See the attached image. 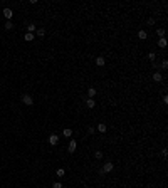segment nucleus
I'll return each mask as SVG.
<instances>
[{
  "label": "nucleus",
  "mask_w": 168,
  "mask_h": 188,
  "mask_svg": "<svg viewBox=\"0 0 168 188\" xmlns=\"http://www.w3.org/2000/svg\"><path fill=\"white\" fill-rule=\"evenodd\" d=\"M5 29H7V30H12V29H14L12 20H7V22H5Z\"/></svg>",
  "instance_id": "f3484780"
},
{
  "label": "nucleus",
  "mask_w": 168,
  "mask_h": 188,
  "mask_svg": "<svg viewBox=\"0 0 168 188\" xmlns=\"http://www.w3.org/2000/svg\"><path fill=\"white\" fill-rule=\"evenodd\" d=\"M52 188H62V183H61V181H56V183H52Z\"/></svg>",
  "instance_id": "5701e85b"
},
{
  "label": "nucleus",
  "mask_w": 168,
  "mask_h": 188,
  "mask_svg": "<svg viewBox=\"0 0 168 188\" xmlns=\"http://www.w3.org/2000/svg\"><path fill=\"white\" fill-rule=\"evenodd\" d=\"M138 37H140L141 40H145V39H146V37H148V32H146V30H145V29H143V30H140V32H138Z\"/></svg>",
  "instance_id": "1a4fd4ad"
},
{
  "label": "nucleus",
  "mask_w": 168,
  "mask_h": 188,
  "mask_svg": "<svg viewBox=\"0 0 168 188\" xmlns=\"http://www.w3.org/2000/svg\"><path fill=\"white\" fill-rule=\"evenodd\" d=\"M47 141H49V144H51V146H56V144L59 143V134H49Z\"/></svg>",
  "instance_id": "7ed1b4c3"
},
{
  "label": "nucleus",
  "mask_w": 168,
  "mask_h": 188,
  "mask_svg": "<svg viewBox=\"0 0 168 188\" xmlns=\"http://www.w3.org/2000/svg\"><path fill=\"white\" fill-rule=\"evenodd\" d=\"M148 25H155V19H153V17H151V19H148Z\"/></svg>",
  "instance_id": "393cba45"
},
{
  "label": "nucleus",
  "mask_w": 168,
  "mask_h": 188,
  "mask_svg": "<svg viewBox=\"0 0 168 188\" xmlns=\"http://www.w3.org/2000/svg\"><path fill=\"white\" fill-rule=\"evenodd\" d=\"M20 101L24 104H27V106H32L34 104V97L30 96V94H22V96H20Z\"/></svg>",
  "instance_id": "f03ea898"
},
{
  "label": "nucleus",
  "mask_w": 168,
  "mask_h": 188,
  "mask_svg": "<svg viewBox=\"0 0 168 188\" xmlns=\"http://www.w3.org/2000/svg\"><path fill=\"white\" fill-rule=\"evenodd\" d=\"M86 106H88V108H94V106H96V103H94V99H91V97H89L88 101H86Z\"/></svg>",
  "instance_id": "ddd939ff"
},
{
  "label": "nucleus",
  "mask_w": 168,
  "mask_h": 188,
  "mask_svg": "<svg viewBox=\"0 0 168 188\" xmlns=\"http://www.w3.org/2000/svg\"><path fill=\"white\" fill-rule=\"evenodd\" d=\"M153 81H155V82H161V81H163V76H161V72L156 71L155 74H153Z\"/></svg>",
  "instance_id": "0eeeda50"
},
{
  "label": "nucleus",
  "mask_w": 168,
  "mask_h": 188,
  "mask_svg": "<svg viewBox=\"0 0 168 188\" xmlns=\"http://www.w3.org/2000/svg\"><path fill=\"white\" fill-rule=\"evenodd\" d=\"M62 134H64V138H71V136H72V129L66 128L64 131H62Z\"/></svg>",
  "instance_id": "f8f14e48"
},
{
  "label": "nucleus",
  "mask_w": 168,
  "mask_h": 188,
  "mask_svg": "<svg viewBox=\"0 0 168 188\" xmlns=\"http://www.w3.org/2000/svg\"><path fill=\"white\" fill-rule=\"evenodd\" d=\"M94 131H96V128H94V126H89V128H88V133H89V134H92Z\"/></svg>",
  "instance_id": "b1692460"
},
{
  "label": "nucleus",
  "mask_w": 168,
  "mask_h": 188,
  "mask_svg": "<svg viewBox=\"0 0 168 188\" xmlns=\"http://www.w3.org/2000/svg\"><path fill=\"white\" fill-rule=\"evenodd\" d=\"M106 129H108V128H106V124H104V123L98 124V131H99V133H106Z\"/></svg>",
  "instance_id": "9b49d317"
},
{
  "label": "nucleus",
  "mask_w": 168,
  "mask_h": 188,
  "mask_svg": "<svg viewBox=\"0 0 168 188\" xmlns=\"http://www.w3.org/2000/svg\"><path fill=\"white\" fill-rule=\"evenodd\" d=\"M4 17L7 20H12V17H14V12H12V8H4Z\"/></svg>",
  "instance_id": "39448f33"
},
{
  "label": "nucleus",
  "mask_w": 168,
  "mask_h": 188,
  "mask_svg": "<svg viewBox=\"0 0 168 188\" xmlns=\"http://www.w3.org/2000/svg\"><path fill=\"white\" fill-rule=\"evenodd\" d=\"M76 149H77V141L76 140H71V141H69V146H67V151L69 153H74Z\"/></svg>",
  "instance_id": "20e7f679"
},
{
  "label": "nucleus",
  "mask_w": 168,
  "mask_h": 188,
  "mask_svg": "<svg viewBox=\"0 0 168 188\" xmlns=\"http://www.w3.org/2000/svg\"><path fill=\"white\" fill-rule=\"evenodd\" d=\"M104 64H106V59H104V56H98V57H96V66H98V67H103Z\"/></svg>",
  "instance_id": "423d86ee"
},
{
  "label": "nucleus",
  "mask_w": 168,
  "mask_h": 188,
  "mask_svg": "<svg viewBox=\"0 0 168 188\" xmlns=\"http://www.w3.org/2000/svg\"><path fill=\"white\" fill-rule=\"evenodd\" d=\"M160 67H161V69H166V67H168V60H166V59L161 60V66H160Z\"/></svg>",
  "instance_id": "4be33fe9"
},
{
  "label": "nucleus",
  "mask_w": 168,
  "mask_h": 188,
  "mask_svg": "<svg viewBox=\"0 0 168 188\" xmlns=\"http://www.w3.org/2000/svg\"><path fill=\"white\" fill-rule=\"evenodd\" d=\"M35 30H37V25H35V24H29V25H27V32H29V34H34Z\"/></svg>",
  "instance_id": "6e6552de"
},
{
  "label": "nucleus",
  "mask_w": 168,
  "mask_h": 188,
  "mask_svg": "<svg viewBox=\"0 0 168 188\" xmlns=\"http://www.w3.org/2000/svg\"><path fill=\"white\" fill-rule=\"evenodd\" d=\"M94 158L96 160H103V151H96L94 153Z\"/></svg>",
  "instance_id": "aec40b11"
},
{
  "label": "nucleus",
  "mask_w": 168,
  "mask_h": 188,
  "mask_svg": "<svg viewBox=\"0 0 168 188\" xmlns=\"http://www.w3.org/2000/svg\"><path fill=\"white\" fill-rule=\"evenodd\" d=\"M56 175H57V176H59V178H62V176H64V175H66V171H64V168H59V170H57V171H56Z\"/></svg>",
  "instance_id": "6ab92c4d"
},
{
  "label": "nucleus",
  "mask_w": 168,
  "mask_h": 188,
  "mask_svg": "<svg viewBox=\"0 0 168 188\" xmlns=\"http://www.w3.org/2000/svg\"><path fill=\"white\" fill-rule=\"evenodd\" d=\"M34 37H35V35H34V34H29V32H27V34H25V35H24V39L27 40V42H30V40H34Z\"/></svg>",
  "instance_id": "dca6fc26"
},
{
  "label": "nucleus",
  "mask_w": 168,
  "mask_h": 188,
  "mask_svg": "<svg viewBox=\"0 0 168 188\" xmlns=\"http://www.w3.org/2000/svg\"><path fill=\"white\" fill-rule=\"evenodd\" d=\"M148 59L151 60V62H155V59H156V54H155V52H150V54H148Z\"/></svg>",
  "instance_id": "412c9836"
},
{
  "label": "nucleus",
  "mask_w": 168,
  "mask_h": 188,
  "mask_svg": "<svg viewBox=\"0 0 168 188\" xmlns=\"http://www.w3.org/2000/svg\"><path fill=\"white\" fill-rule=\"evenodd\" d=\"M158 47H161V49L166 47V39H165V37H161V39L158 40Z\"/></svg>",
  "instance_id": "9d476101"
},
{
  "label": "nucleus",
  "mask_w": 168,
  "mask_h": 188,
  "mask_svg": "<svg viewBox=\"0 0 168 188\" xmlns=\"http://www.w3.org/2000/svg\"><path fill=\"white\" fill-rule=\"evenodd\" d=\"M88 94H89V97L92 99V97L96 96V89H94V87H89V89H88Z\"/></svg>",
  "instance_id": "4468645a"
},
{
  "label": "nucleus",
  "mask_w": 168,
  "mask_h": 188,
  "mask_svg": "<svg viewBox=\"0 0 168 188\" xmlns=\"http://www.w3.org/2000/svg\"><path fill=\"white\" fill-rule=\"evenodd\" d=\"M161 155L166 156V155H168V149H166V148H163V149H161Z\"/></svg>",
  "instance_id": "a878e982"
},
{
  "label": "nucleus",
  "mask_w": 168,
  "mask_h": 188,
  "mask_svg": "<svg viewBox=\"0 0 168 188\" xmlns=\"http://www.w3.org/2000/svg\"><path fill=\"white\" fill-rule=\"evenodd\" d=\"M113 168H114V163H113V161H106V163L103 165V168H101V175L113 171Z\"/></svg>",
  "instance_id": "f257e3e1"
},
{
  "label": "nucleus",
  "mask_w": 168,
  "mask_h": 188,
  "mask_svg": "<svg viewBox=\"0 0 168 188\" xmlns=\"http://www.w3.org/2000/svg\"><path fill=\"white\" fill-rule=\"evenodd\" d=\"M156 35H158V37H160V39H161V37H165V29H156Z\"/></svg>",
  "instance_id": "2eb2a0df"
},
{
  "label": "nucleus",
  "mask_w": 168,
  "mask_h": 188,
  "mask_svg": "<svg viewBox=\"0 0 168 188\" xmlns=\"http://www.w3.org/2000/svg\"><path fill=\"white\" fill-rule=\"evenodd\" d=\"M35 32H37V35H39V37H44V35H45V29L40 27V29H37Z\"/></svg>",
  "instance_id": "a211bd4d"
}]
</instances>
